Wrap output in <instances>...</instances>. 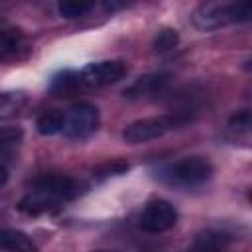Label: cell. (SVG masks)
<instances>
[{
	"instance_id": "cell-1",
	"label": "cell",
	"mask_w": 252,
	"mask_h": 252,
	"mask_svg": "<svg viewBox=\"0 0 252 252\" xmlns=\"http://www.w3.org/2000/svg\"><path fill=\"white\" fill-rule=\"evenodd\" d=\"M79 193V183L67 175H41L32 181L18 209L28 215H41L59 209Z\"/></svg>"
},
{
	"instance_id": "cell-2",
	"label": "cell",
	"mask_w": 252,
	"mask_h": 252,
	"mask_svg": "<svg viewBox=\"0 0 252 252\" xmlns=\"http://www.w3.org/2000/svg\"><path fill=\"white\" fill-rule=\"evenodd\" d=\"M213 163L203 156H185L175 161L163 163L158 169L159 181L171 185V187H199L207 183L213 177Z\"/></svg>"
},
{
	"instance_id": "cell-3",
	"label": "cell",
	"mask_w": 252,
	"mask_h": 252,
	"mask_svg": "<svg viewBox=\"0 0 252 252\" xmlns=\"http://www.w3.org/2000/svg\"><path fill=\"white\" fill-rule=\"evenodd\" d=\"M252 16L250 2H203L193 12V24L199 30H220L224 26L248 22Z\"/></svg>"
},
{
	"instance_id": "cell-4",
	"label": "cell",
	"mask_w": 252,
	"mask_h": 252,
	"mask_svg": "<svg viewBox=\"0 0 252 252\" xmlns=\"http://www.w3.org/2000/svg\"><path fill=\"white\" fill-rule=\"evenodd\" d=\"M187 120H189V116H185V114H159V116L140 118V120L130 122L124 128L122 138L128 144H144V142L165 136L167 132L185 124Z\"/></svg>"
},
{
	"instance_id": "cell-5",
	"label": "cell",
	"mask_w": 252,
	"mask_h": 252,
	"mask_svg": "<svg viewBox=\"0 0 252 252\" xmlns=\"http://www.w3.org/2000/svg\"><path fill=\"white\" fill-rule=\"evenodd\" d=\"M128 73V67L122 59H102L85 65L81 71H77L79 87L87 89H102L108 85L118 83Z\"/></svg>"
},
{
	"instance_id": "cell-6",
	"label": "cell",
	"mask_w": 252,
	"mask_h": 252,
	"mask_svg": "<svg viewBox=\"0 0 252 252\" xmlns=\"http://www.w3.org/2000/svg\"><path fill=\"white\" fill-rule=\"evenodd\" d=\"M98 128V110L89 102H77L65 110L63 136L69 140H85Z\"/></svg>"
},
{
	"instance_id": "cell-7",
	"label": "cell",
	"mask_w": 252,
	"mask_h": 252,
	"mask_svg": "<svg viewBox=\"0 0 252 252\" xmlns=\"http://www.w3.org/2000/svg\"><path fill=\"white\" fill-rule=\"evenodd\" d=\"M177 209L165 201V199H154L150 201L140 217H138V226L144 230V232H150V234H159V232H165L169 228H173L177 224Z\"/></svg>"
},
{
	"instance_id": "cell-8",
	"label": "cell",
	"mask_w": 252,
	"mask_h": 252,
	"mask_svg": "<svg viewBox=\"0 0 252 252\" xmlns=\"http://www.w3.org/2000/svg\"><path fill=\"white\" fill-rule=\"evenodd\" d=\"M32 55V43L18 28H0V61L20 63Z\"/></svg>"
},
{
	"instance_id": "cell-9",
	"label": "cell",
	"mask_w": 252,
	"mask_h": 252,
	"mask_svg": "<svg viewBox=\"0 0 252 252\" xmlns=\"http://www.w3.org/2000/svg\"><path fill=\"white\" fill-rule=\"evenodd\" d=\"M171 83V75L167 73H148L138 77L130 87L124 89V96L128 98H146L163 93Z\"/></svg>"
},
{
	"instance_id": "cell-10",
	"label": "cell",
	"mask_w": 252,
	"mask_h": 252,
	"mask_svg": "<svg viewBox=\"0 0 252 252\" xmlns=\"http://www.w3.org/2000/svg\"><path fill=\"white\" fill-rule=\"evenodd\" d=\"M228 244V234L222 230H205L197 236L191 252H224Z\"/></svg>"
},
{
	"instance_id": "cell-11",
	"label": "cell",
	"mask_w": 252,
	"mask_h": 252,
	"mask_svg": "<svg viewBox=\"0 0 252 252\" xmlns=\"http://www.w3.org/2000/svg\"><path fill=\"white\" fill-rule=\"evenodd\" d=\"M63 124H65V110L61 108H49L41 112L35 122L37 132L41 136H53V134L63 132Z\"/></svg>"
},
{
	"instance_id": "cell-12",
	"label": "cell",
	"mask_w": 252,
	"mask_h": 252,
	"mask_svg": "<svg viewBox=\"0 0 252 252\" xmlns=\"http://www.w3.org/2000/svg\"><path fill=\"white\" fill-rule=\"evenodd\" d=\"M0 250L8 252H35L33 242L18 230H2L0 232Z\"/></svg>"
},
{
	"instance_id": "cell-13",
	"label": "cell",
	"mask_w": 252,
	"mask_h": 252,
	"mask_svg": "<svg viewBox=\"0 0 252 252\" xmlns=\"http://www.w3.org/2000/svg\"><path fill=\"white\" fill-rule=\"evenodd\" d=\"M93 8H94V4H91V2H61L57 6V12H59L61 18L75 20V18L87 16Z\"/></svg>"
},
{
	"instance_id": "cell-14",
	"label": "cell",
	"mask_w": 252,
	"mask_h": 252,
	"mask_svg": "<svg viewBox=\"0 0 252 252\" xmlns=\"http://www.w3.org/2000/svg\"><path fill=\"white\" fill-rule=\"evenodd\" d=\"M177 41H179L177 32H175V30L165 28V30L158 32V35H156V39H154V49H156L158 53H165V51L175 49Z\"/></svg>"
},
{
	"instance_id": "cell-15",
	"label": "cell",
	"mask_w": 252,
	"mask_h": 252,
	"mask_svg": "<svg viewBox=\"0 0 252 252\" xmlns=\"http://www.w3.org/2000/svg\"><path fill=\"white\" fill-rule=\"evenodd\" d=\"M24 104V98L14 93H0V118L14 116L20 106Z\"/></svg>"
},
{
	"instance_id": "cell-16",
	"label": "cell",
	"mask_w": 252,
	"mask_h": 252,
	"mask_svg": "<svg viewBox=\"0 0 252 252\" xmlns=\"http://www.w3.org/2000/svg\"><path fill=\"white\" fill-rule=\"evenodd\" d=\"M22 140L20 128H0V152H6L14 146H18Z\"/></svg>"
},
{
	"instance_id": "cell-17",
	"label": "cell",
	"mask_w": 252,
	"mask_h": 252,
	"mask_svg": "<svg viewBox=\"0 0 252 252\" xmlns=\"http://www.w3.org/2000/svg\"><path fill=\"white\" fill-rule=\"evenodd\" d=\"M248 126H250V112L248 110H242L240 114H234L232 120L228 122V128L230 130H242V132H248Z\"/></svg>"
},
{
	"instance_id": "cell-18",
	"label": "cell",
	"mask_w": 252,
	"mask_h": 252,
	"mask_svg": "<svg viewBox=\"0 0 252 252\" xmlns=\"http://www.w3.org/2000/svg\"><path fill=\"white\" fill-rule=\"evenodd\" d=\"M6 181H8V169L0 163V189L6 185Z\"/></svg>"
},
{
	"instance_id": "cell-19",
	"label": "cell",
	"mask_w": 252,
	"mask_h": 252,
	"mask_svg": "<svg viewBox=\"0 0 252 252\" xmlns=\"http://www.w3.org/2000/svg\"><path fill=\"white\" fill-rule=\"evenodd\" d=\"M98 252H108V250H98Z\"/></svg>"
}]
</instances>
